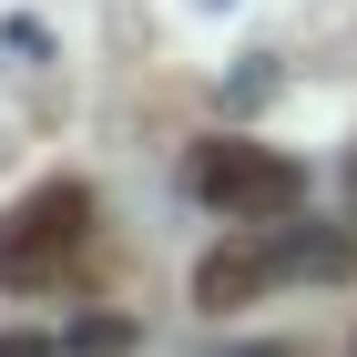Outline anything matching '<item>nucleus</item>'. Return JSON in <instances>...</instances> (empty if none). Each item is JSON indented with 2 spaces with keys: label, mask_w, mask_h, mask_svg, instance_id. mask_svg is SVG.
Listing matches in <instances>:
<instances>
[{
  "label": "nucleus",
  "mask_w": 357,
  "mask_h": 357,
  "mask_svg": "<svg viewBox=\"0 0 357 357\" xmlns=\"http://www.w3.org/2000/svg\"><path fill=\"white\" fill-rule=\"evenodd\" d=\"M82 245H92V194L82 184H31L0 215V275L10 286H52Z\"/></svg>",
  "instance_id": "obj_1"
},
{
  "label": "nucleus",
  "mask_w": 357,
  "mask_h": 357,
  "mask_svg": "<svg viewBox=\"0 0 357 357\" xmlns=\"http://www.w3.org/2000/svg\"><path fill=\"white\" fill-rule=\"evenodd\" d=\"M0 357H61V347H52L41 327H0Z\"/></svg>",
  "instance_id": "obj_4"
},
{
  "label": "nucleus",
  "mask_w": 357,
  "mask_h": 357,
  "mask_svg": "<svg viewBox=\"0 0 357 357\" xmlns=\"http://www.w3.org/2000/svg\"><path fill=\"white\" fill-rule=\"evenodd\" d=\"M194 194L225 225H275L306 204V174L286 153H266V143H194Z\"/></svg>",
  "instance_id": "obj_2"
},
{
  "label": "nucleus",
  "mask_w": 357,
  "mask_h": 357,
  "mask_svg": "<svg viewBox=\"0 0 357 357\" xmlns=\"http://www.w3.org/2000/svg\"><path fill=\"white\" fill-rule=\"evenodd\" d=\"M235 357H296V347H235Z\"/></svg>",
  "instance_id": "obj_5"
},
{
  "label": "nucleus",
  "mask_w": 357,
  "mask_h": 357,
  "mask_svg": "<svg viewBox=\"0 0 357 357\" xmlns=\"http://www.w3.org/2000/svg\"><path fill=\"white\" fill-rule=\"evenodd\" d=\"M286 275H296V245L286 235H235V245H215L194 266V306L225 317V306H255L266 286H286Z\"/></svg>",
  "instance_id": "obj_3"
}]
</instances>
